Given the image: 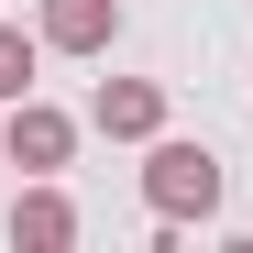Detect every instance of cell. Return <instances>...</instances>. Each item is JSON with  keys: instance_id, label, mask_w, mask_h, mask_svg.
<instances>
[{"instance_id": "obj_4", "label": "cell", "mask_w": 253, "mask_h": 253, "mask_svg": "<svg viewBox=\"0 0 253 253\" xmlns=\"http://www.w3.org/2000/svg\"><path fill=\"white\" fill-rule=\"evenodd\" d=\"M121 33V0H44V44L55 55H110Z\"/></svg>"}, {"instance_id": "obj_1", "label": "cell", "mask_w": 253, "mask_h": 253, "mask_svg": "<svg viewBox=\"0 0 253 253\" xmlns=\"http://www.w3.org/2000/svg\"><path fill=\"white\" fill-rule=\"evenodd\" d=\"M143 198H154L165 231H176V220H209V209H220V154H209V143H154L143 154Z\"/></svg>"}, {"instance_id": "obj_3", "label": "cell", "mask_w": 253, "mask_h": 253, "mask_svg": "<svg viewBox=\"0 0 253 253\" xmlns=\"http://www.w3.org/2000/svg\"><path fill=\"white\" fill-rule=\"evenodd\" d=\"M88 121H99L110 143H154V132H165V88H154V77H99Z\"/></svg>"}, {"instance_id": "obj_6", "label": "cell", "mask_w": 253, "mask_h": 253, "mask_svg": "<svg viewBox=\"0 0 253 253\" xmlns=\"http://www.w3.org/2000/svg\"><path fill=\"white\" fill-rule=\"evenodd\" d=\"M11 99H33V44L0 22V110H11Z\"/></svg>"}, {"instance_id": "obj_5", "label": "cell", "mask_w": 253, "mask_h": 253, "mask_svg": "<svg viewBox=\"0 0 253 253\" xmlns=\"http://www.w3.org/2000/svg\"><path fill=\"white\" fill-rule=\"evenodd\" d=\"M11 242H22V253H66V242H77V209H66L44 176H33V187L11 198Z\"/></svg>"}, {"instance_id": "obj_2", "label": "cell", "mask_w": 253, "mask_h": 253, "mask_svg": "<svg viewBox=\"0 0 253 253\" xmlns=\"http://www.w3.org/2000/svg\"><path fill=\"white\" fill-rule=\"evenodd\" d=\"M0 154L22 165V176H55V165L77 154V121L44 110V99H11V132H0Z\"/></svg>"}]
</instances>
